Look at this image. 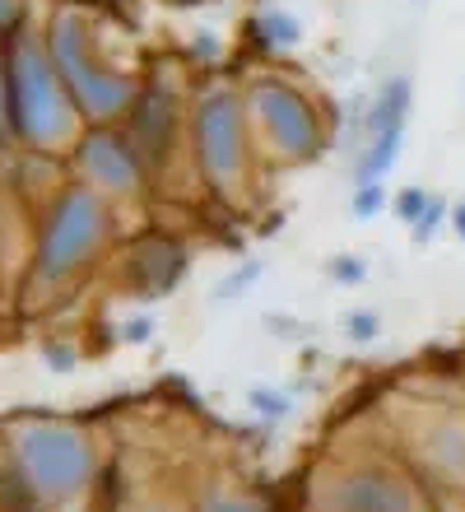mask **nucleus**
Instances as JSON below:
<instances>
[{"mask_svg": "<svg viewBox=\"0 0 465 512\" xmlns=\"http://www.w3.org/2000/svg\"><path fill=\"white\" fill-rule=\"evenodd\" d=\"M5 70H10L14 135H24V140H33V145H42V149L66 145L70 135H75L80 112L70 103L61 75L52 70V56L42 52L33 38H19L14 42V56L5 61Z\"/></svg>", "mask_w": 465, "mask_h": 512, "instance_id": "obj_1", "label": "nucleus"}, {"mask_svg": "<svg viewBox=\"0 0 465 512\" xmlns=\"http://www.w3.org/2000/svg\"><path fill=\"white\" fill-rule=\"evenodd\" d=\"M47 56H52V70L61 75V84H66L75 112H89V117L103 122V117H117V112H126L135 103V84L98 56V47H93L80 14L66 10L56 19Z\"/></svg>", "mask_w": 465, "mask_h": 512, "instance_id": "obj_2", "label": "nucleus"}, {"mask_svg": "<svg viewBox=\"0 0 465 512\" xmlns=\"http://www.w3.org/2000/svg\"><path fill=\"white\" fill-rule=\"evenodd\" d=\"M107 238H112V210H107L103 191L84 187V182L61 191V201L52 205V215L42 224L38 280L61 284V280H70V275H80L93 256L103 252Z\"/></svg>", "mask_w": 465, "mask_h": 512, "instance_id": "obj_3", "label": "nucleus"}, {"mask_svg": "<svg viewBox=\"0 0 465 512\" xmlns=\"http://www.w3.org/2000/svg\"><path fill=\"white\" fill-rule=\"evenodd\" d=\"M14 457L24 471V485L47 499H66L89 485L93 475V443L75 424L61 419H38L14 433Z\"/></svg>", "mask_w": 465, "mask_h": 512, "instance_id": "obj_4", "label": "nucleus"}, {"mask_svg": "<svg viewBox=\"0 0 465 512\" xmlns=\"http://www.w3.org/2000/svg\"><path fill=\"white\" fill-rule=\"evenodd\" d=\"M252 126L261 149L284 163L312 159V154H321V140H326L317 108L284 80H266L252 89Z\"/></svg>", "mask_w": 465, "mask_h": 512, "instance_id": "obj_5", "label": "nucleus"}, {"mask_svg": "<svg viewBox=\"0 0 465 512\" xmlns=\"http://www.w3.org/2000/svg\"><path fill=\"white\" fill-rule=\"evenodd\" d=\"M247 112L233 94H210L196 112V159L200 173L219 191H238L247 173Z\"/></svg>", "mask_w": 465, "mask_h": 512, "instance_id": "obj_6", "label": "nucleus"}, {"mask_svg": "<svg viewBox=\"0 0 465 512\" xmlns=\"http://www.w3.org/2000/svg\"><path fill=\"white\" fill-rule=\"evenodd\" d=\"M410 80L396 75L386 84L363 126V159H359V182H382L391 173V163L400 159V140H405V122H410Z\"/></svg>", "mask_w": 465, "mask_h": 512, "instance_id": "obj_7", "label": "nucleus"}, {"mask_svg": "<svg viewBox=\"0 0 465 512\" xmlns=\"http://www.w3.org/2000/svg\"><path fill=\"white\" fill-rule=\"evenodd\" d=\"M331 512H428V503L405 475L363 466L340 475V485L331 489Z\"/></svg>", "mask_w": 465, "mask_h": 512, "instance_id": "obj_8", "label": "nucleus"}, {"mask_svg": "<svg viewBox=\"0 0 465 512\" xmlns=\"http://www.w3.org/2000/svg\"><path fill=\"white\" fill-rule=\"evenodd\" d=\"M126 140H131L135 159H140L145 173L149 168H163V163L173 159L177 140H182V108L163 89L140 94L131 103V131H126Z\"/></svg>", "mask_w": 465, "mask_h": 512, "instance_id": "obj_9", "label": "nucleus"}, {"mask_svg": "<svg viewBox=\"0 0 465 512\" xmlns=\"http://www.w3.org/2000/svg\"><path fill=\"white\" fill-rule=\"evenodd\" d=\"M80 168H84V187L93 191H112V196H131V191H140V177H145V168H140V159H135V149L126 135L117 131H89L80 145Z\"/></svg>", "mask_w": 465, "mask_h": 512, "instance_id": "obj_10", "label": "nucleus"}, {"mask_svg": "<svg viewBox=\"0 0 465 512\" xmlns=\"http://www.w3.org/2000/svg\"><path fill=\"white\" fill-rule=\"evenodd\" d=\"M186 270V256L168 238H145L131 256V289L140 298H159L177 284V275Z\"/></svg>", "mask_w": 465, "mask_h": 512, "instance_id": "obj_11", "label": "nucleus"}, {"mask_svg": "<svg viewBox=\"0 0 465 512\" xmlns=\"http://www.w3.org/2000/svg\"><path fill=\"white\" fill-rule=\"evenodd\" d=\"M256 38L266 42V47H289V42H298L303 33H298V19L270 10V14H261V19H256Z\"/></svg>", "mask_w": 465, "mask_h": 512, "instance_id": "obj_12", "label": "nucleus"}, {"mask_svg": "<svg viewBox=\"0 0 465 512\" xmlns=\"http://www.w3.org/2000/svg\"><path fill=\"white\" fill-rule=\"evenodd\" d=\"M382 205H386L382 182H359V191H354V215L368 219V215H377Z\"/></svg>", "mask_w": 465, "mask_h": 512, "instance_id": "obj_13", "label": "nucleus"}, {"mask_svg": "<svg viewBox=\"0 0 465 512\" xmlns=\"http://www.w3.org/2000/svg\"><path fill=\"white\" fill-rule=\"evenodd\" d=\"M200 512H266V508L256 499H247V494H214V499H205Z\"/></svg>", "mask_w": 465, "mask_h": 512, "instance_id": "obj_14", "label": "nucleus"}, {"mask_svg": "<svg viewBox=\"0 0 465 512\" xmlns=\"http://www.w3.org/2000/svg\"><path fill=\"white\" fill-rule=\"evenodd\" d=\"M424 205H428V191L424 187H405L396 196V215L405 219V224H414V219L424 215Z\"/></svg>", "mask_w": 465, "mask_h": 512, "instance_id": "obj_15", "label": "nucleus"}, {"mask_svg": "<svg viewBox=\"0 0 465 512\" xmlns=\"http://www.w3.org/2000/svg\"><path fill=\"white\" fill-rule=\"evenodd\" d=\"M252 405H256V415H266V419H284L289 415V396H279V391H252Z\"/></svg>", "mask_w": 465, "mask_h": 512, "instance_id": "obj_16", "label": "nucleus"}, {"mask_svg": "<svg viewBox=\"0 0 465 512\" xmlns=\"http://www.w3.org/2000/svg\"><path fill=\"white\" fill-rule=\"evenodd\" d=\"M442 215H447V210H442V201H433V196H428L424 215L414 219V238H433V229L442 224Z\"/></svg>", "mask_w": 465, "mask_h": 512, "instance_id": "obj_17", "label": "nucleus"}, {"mask_svg": "<svg viewBox=\"0 0 465 512\" xmlns=\"http://www.w3.org/2000/svg\"><path fill=\"white\" fill-rule=\"evenodd\" d=\"M377 331H382V317H377V312H354V317H349V336L354 340H377Z\"/></svg>", "mask_w": 465, "mask_h": 512, "instance_id": "obj_18", "label": "nucleus"}, {"mask_svg": "<svg viewBox=\"0 0 465 512\" xmlns=\"http://www.w3.org/2000/svg\"><path fill=\"white\" fill-rule=\"evenodd\" d=\"M14 131L10 122V70H5V61H0V140Z\"/></svg>", "mask_w": 465, "mask_h": 512, "instance_id": "obj_19", "label": "nucleus"}, {"mask_svg": "<svg viewBox=\"0 0 465 512\" xmlns=\"http://www.w3.org/2000/svg\"><path fill=\"white\" fill-rule=\"evenodd\" d=\"M256 275H261V266H247V270H238V275H233V280L228 284H219V298H238V289L247 280H256Z\"/></svg>", "mask_w": 465, "mask_h": 512, "instance_id": "obj_20", "label": "nucleus"}, {"mask_svg": "<svg viewBox=\"0 0 465 512\" xmlns=\"http://www.w3.org/2000/svg\"><path fill=\"white\" fill-rule=\"evenodd\" d=\"M331 275H335V280H363V266H359V261H349V256H335Z\"/></svg>", "mask_w": 465, "mask_h": 512, "instance_id": "obj_21", "label": "nucleus"}, {"mask_svg": "<svg viewBox=\"0 0 465 512\" xmlns=\"http://www.w3.org/2000/svg\"><path fill=\"white\" fill-rule=\"evenodd\" d=\"M149 331H154V317H135V322L126 326V340H145Z\"/></svg>", "mask_w": 465, "mask_h": 512, "instance_id": "obj_22", "label": "nucleus"}, {"mask_svg": "<svg viewBox=\"0 0 465 512\" xmlns=\"http://www.w3.org/2000/svg\"><path fill=\"white\" fill-rule=\"evenodd\" d=\"M14 14H19V0H0V28H10Z\"/></svg>", "mask_w": 465, "mask_h": 512, "instance_id": "obj_23", "label": "nucleus"}, {"mask_svg": "<svg viewBox=\"0 0 465 512\" xmlns=\"http://www.w3.org/2000/svg\"><path fill=\"white\" fill-rule=\"evenodd\" d=\"M452 229H456V233H461V238H465V201H461V205H456V210H452Z\"/></svg>", "mask_w": 465, "mask_h": 512, "instance_id": "obj_24", "label": "nucleus"}]
</instances>
